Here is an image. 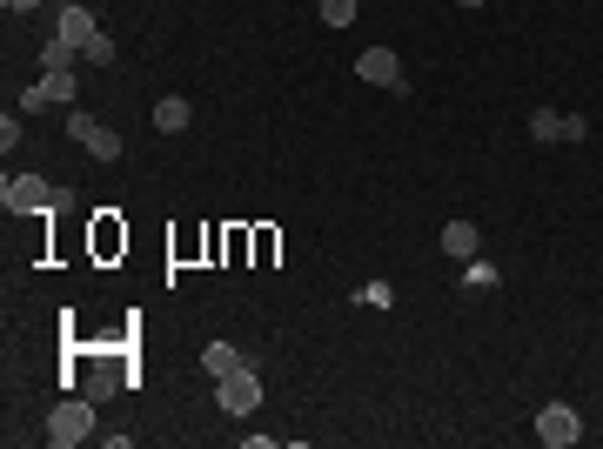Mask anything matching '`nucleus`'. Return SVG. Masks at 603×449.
I'll list each match as a JSON object with an SVG mask.
<instances>
[{
    "label": "nucleus",
    "mask_w": 603,
    "mask_h": 449,
    "mask_svg": "<svg viewBox=\"0 0 603 449\" xmlns=\"http://www.w3.org/2000/svg\"><path fill=\"white\" fill-rule=\"evenodd\" d=\"M476 248H483V228H476V222H443V255L476 262Z\"/></svg>",
    "instance_id": "6e6552de"
},
{
    "label": "nucleus",
    "mask_w": 603,
    "mask_h": 449,
    "mask_svg": "<svg viewBox=\"0 0 603 449\" xmlns=\"http://www.w3.org/2000/svg\"><path fill=\"white\" fill-rule=\"evenodd\" d=\"M94 436V396H67V403H54V416H47V443L54 449H74Z\"/></svg>",
    "instance_id": "f257e3e1"
},
{
    "label": "nucleus",
    "mask_w": 603,
    "mask_h": 449,
    "mask_svg": "<svg viewBox=\"0 0 603 449\" xmlns=\"http://www.w3.org/2000/svg\"><path fill=\"white\" fill-rule=\"evenodd\" d=\"M114 389H121V376H108V369H94V376H88V389H81V396H94V403H108Z\"/></svg>",
    "instance_id": "2eb2a0df"
},
{
    "label": "nucleus",
    "mask_w": 603,
    "mask_h": 449,
    "mask_svg": "<svg viewBox=\"0 0 603 449\" xmlns=\"http://www.w3.org/2000/svg\"><path fill=\"white\" fill-rule=\"evenodd\" d=\"M188 114H195V108H188L181 94H168V101H155V128H161V135H181V128H188Z\"/></svg>",
    "instance_id": "9b49d317"
},
{
    "label": "nucleus",
    "mask_w": 603,
    "mask_h": 449,
    "mask_svg": "<svg viewBox=\"0 0 603 449\" xmlns=\"http://www.w3.org/2000/svg\"><path fill=\"white\" fill-rule=\"evenodd\" d=\"M356 74H362V81H376V88H402V61L389 54V47H362Z\"/></svg>",
    "instance_id": "0eeeda50"
},
{
    "label": "nucleus",
    "mask_w": 603,
    "mask_h": 449,
    "mask_svg": "<svg viewBox=\"0 0 603 449\" xmlns=\"http://www.w3.org/2000/svg\"><path fill=\"white\" fill-rule=\"evenodd\" d=\"M0 7H7V14H34L41 0H0Z\"/></svg>",
    "instance_id": "f3484780"
},
{
    "label": "nucleus",
    "mask_w": 603,
    "mask_h": 449,
    "mask_svg": "<svg viewBox=\"0 0 603 449\" xmlns=\"http://www.w3.org/2000/svg\"><path fill=\"white\" fill-rule=\"evenodd\" d=\"M67 135L81 141L94 161H121V135H114V128H101L88 108H67Z\"/></svg>",
    "instance_id": "7ed1b4c3"
},
{
    "label": "nucleus",
    "mask_w": 603,
    "mask_h": 449,
    "mask_svg": "<svg viewBox=\"0 0 603 449\" xmlns=\"http://www.w3.org/2000/svg\"><path fill=\"white\" fill-rule=\"evenodd\" d=\"M322 21H329V27H349V21H356V0H322Z\"/></svg>",
    "instance_id": "dca6fc26"
},
{
    "label": "nucleus",
    "mask_w": 603,
    "mask_h": 449,
    "mask_svg": "<svg viewBox=\"0 0 603 449\" xmlns=\"http://www.w3.org/2000/svg\"><path fill=\"white\" fill-rule=\"evenodd\" d=\"M54 34H67L74 47H88L94 34H101V27H94V14H88V7H61V21H54Z\"/></svg>",
    "instance_id": "9d476101"
},
{
    "label": "nucleus",
    "mask_w": 603,
    "mask_h": 449,
    "mask_svg": "<svg viewBox=\"0 0 603 449\" xmlns=\"http://www.w3.org/2000/svg\"><path fill=\"white\" fill-rule=\"evenodd\" d=\"M530 135H536V141H563V114H557V108H536V114H530Z\"/></svg>",
    "instance_id": "ddd939ff"
},
{
    "label": "nucleus",
    "mask_w": 603,
    "mask_h": 449,
    "mask_svg": "<svg viewBox=\"0 0 603 449\" xmlns=\"http://www.w3.org/2000/svg\"><path fill=\"white\" fill-rule=\"evenodd\" d=\"M81 61H94V68H108V61H114V34H94V41L81 47Z\"/></svg>",
    "instance_id": "4468645a"
},
{
    "label": "nucleus",
    "mask_w": 603,
    "mask_h": 449,
    "mask_svg": "<svg viewBox=\"0 0 603 449\" xmlns=\"http://www.w3.org/2000/svg\"><path fill=\"white\" fill-rule=\"evenodd\" d=\"M0 202L14 208V215H41V208H67L61 188H47L41 175H14L7 188H0Z\"/></svg>",
    "instance_id": "f03ea898"
},
{
    "label": "nucleus",
    "mask_w": 603,
    "mask_h": 449,
    "mask_svg": "<svg viewBox=\"0 0 603 449\" xmlns=\"http://www.w3.org/2000/svg\"><path fill=\"white\" fill-rule=\"evenodd\" d=\"M577 436H583V423H577V409H570V403H543V409H536V443L570 449Z\"/></svg>",
    "instance_id": "20e7f679"
},
{
    "label": "nucleus",
    "mask_w": 603,
    "mask_h": 449,
    "mask_svg": "<svg viewBox=\"0 0 603 449\" xmlns=\"http://www.w3.org/2000/svg\"><path fill=\"white\" fill-rule=\"evenodd\" d=\"M201 369L222 382V376H235V369H248V356L235 349V342H208V349H201Z\"/></svg>",
    "instance_id": "1a4fd4ad"
},
{
    "label": "nucleus",
    "mask_w": 603,
    "mask_h": 449,
    "mask_svg": "<svg viewBox=\"0 0 603 449\" xmlns=\"http://www.w3.org/2000/svg\"><path fill=\"white\" fill-rule=\"evenodd\" d=\"M74 94H81V81H74V74H54V68H47L41 81L21 94V108H74Z\"/></svg>",
    "instance_id": "423d86ee"
},
{
    "label": "nucleus",
    "mask_w": 603,
    "mask_h": 449,
    "mask_svg": "<svg viewBox=\"0 0 603 449\" xmlns=\"http://www.w3.org/2000/svg\"><path fill=\"white\" fill-rule=\"evenodd\" d=\"M456 7H483V0H456Z\"/></svg>",
    "instance_id": "a211bd4d"
},
{
    "label": "nucleus",
    "mask_w": 603,
    "mask_h": 449,
    "mask_svg": "<svg viewBox=\"0 0 603 449\" xmlns=\"http://www.w3.org/2000/svg\"><path fill=\"white\" fill-rule=\"evenodd\" d=\"M215 403H222L228 416H255V409H262V382L248 376V369H235V376L215 382Z\"/></svg>",
    "instance_id": "39448f33"
},
{
    "label": "nucleus",
    "mask_w": 603,
    "mask_h": 449,
    "mask_svg": "<svg viewBox=\"0 0 603 449\" xmlns=\"http://www.w3.org/2000/svg\"><path fill=\"white\" fill-rule=\"evenodd\" d=\"M74 54H81V47L67 41V34H47V47H41V61H47L54 74H74Z\"/></svg>",
    "instance_id": "f8f14e48"
}]
</instances>
